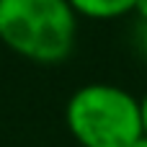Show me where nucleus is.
Wrapping results in <instances>:
<instances>
[{"instance_id":"nucleus-1","label":"nucleus","mask_w":147,"mask_h":147,"mask_svg":"<svg viewBox=\"0 0 147 147\" xmlns=\"http://www.w3.org/2000/svg\"><path fill=\"white\" fill-rule=\"evenodd\" d=\"M0 41L26 62L62 65L78 41V13L67 0H0Z\"/></svg>"},{"instance_id":"nucleus-2","label":"nucleus","mask_w":147,"mask_h":147,"mask_svg":"<svg viewBox=\"0 0 147 147\" xmlns=\"http://www.w3.org/2000/svg\"><path fill=\"white\" fill-rule=\"evenodd\" d=\"M65 127L80 147H132L142 137L140 98L116 83H85L65 103Z\"/></svg>"},{"instance_id":"nucleus-3","label":"nucleus","mask_w":147,"mask_h":147,"mask_svg":"<svg viewBox=\"0 0 147 147\" xmlns=\"http://www.w3.org/2000/svg\"><path fill=\"white\" fill-rule=\"evenodd\" d=\"M78 18L88 21H116L129 13H134L137 0H67Z\"/></svg>"},{"instance_id":"nucleus-4","label":"nucleus","mask_w":147,"mask_h":147,"mask_svg":"<svg viewBox=\"0 0 147 147\" xmlns=\"http://www.w3.org/2000/svg\"><path fill=\"white\" fill-rule=\"evenodd\" d=\"M134 16H137V21L147 23V0H137L134 3Z\"/></svg>"},{"instance_id":"nucleus-5","label":"nucleus","mask_w":147,"mask_h":147,"mask_svg":"<svg viewBox=\"0 0 147 147\" xmlns=\"http://www.w3.org/2000/svg\"><path fill=\"white\" fill-rule=\"evenodd\" d=\"M140 111H142V134H147V93L140 98Z\"/></svg>"},{"instance_id":"nucleus-6","label":"nucleus","mask_w":147,"mask_h":147,"mask_svg":"<svg viewBox=\"0 0 147 147\" xmlns=\"http://www.w3.org/2000/svg\"><path fill=\"white\" fill-rule=\"evenodd\" d=\"M132 147H147V134H142V137H140V140H137Z\"/></svg>"}]
</instances>
